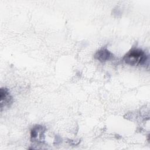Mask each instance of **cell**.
Listing matches in <instances>:
<instances>
[{
	"label": "cell",
	"instance_id": "2",
	"mask_svg": "<svg viewBox=\"0 0 150 150\" xmlns=\"http://www.w3.org/2000/svg\"><path fill=\"white\" fill-rule=\"evenodd\" d=\"M46 128L41 125H35L30 130V141L37 144H43L45 142Z\"/></svg>",
	"mask_w": 150,
	"mask_h": 150
},
{
	"label": "cell",
	"instance_id": "4",
	"mask_svg": "<svg viewBox=\"0 0 150 150\" xmlns=\"http://www.w3.org/2000/svg\"><path fill=\"white\" fill-rule=\"evenodd\" d=\"M94 57L100 62H105L113 57V54L106 47H102L94 54Z\"/></svg>",
	"mask_w": 150,
	"mask_h": 150
},
{
	"label": "cell",
	"instance_id": "3",
	"mask_svg": "<svg viewBox=\"0 0 150 150\" xmlns=\"http://www.w3.org/2000/svg\"><path fill=\"white\" fill-rule=\"evenodd\" d=\"M13 99L9 90L5 87L0 89V104L1 111L4 108L9 107L13 103Z\"/></svg>",
	"mask_w": 150,
	"mask_h": 150
},
{
	"label": "cell",
	"instance_id": "1",
	"mask_svg": "<svg viewBox=\"0 0 150 150\" xmlns=\"http://www.w3.org/2000/svg\"><path fill=\"white\" fill-rule=\"evenodd\" d=\"M148 60V56L141 49L134 48L129 50L123 57V61L129 66H143Z\"/></svg>",
	"mask_w": 150,
	"mask_h": 150
}]
</instances>
